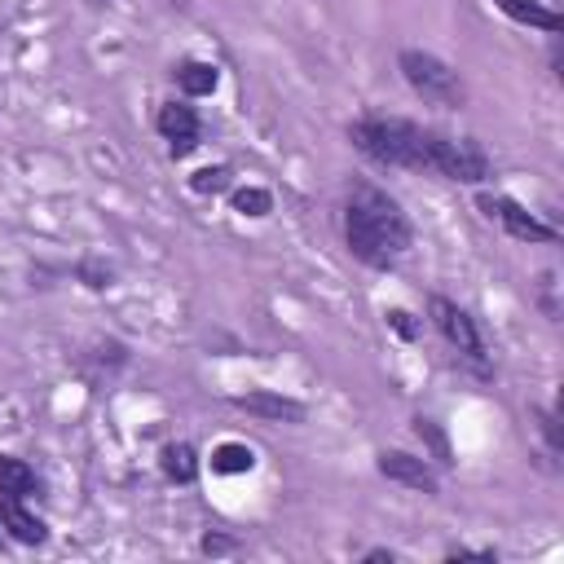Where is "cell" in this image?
<instances>
[{
    "label": "cell",
    "instance_id": "6da1fadb",
    "mask_svg": "<svg viewBox=\"0 0 564 564\" xmlns=\"http://www.w3.org/2000/svg\"><path fill=\"white\" fill-rule=\"evenodd\" d=\"M348 141L370 154L375 163L388 167H414V172H436L449 181H485L489 176V159L476 141H458V137H441L432 128H419L410 119H392V115H375V119H357L348 128Z\"/></svg>",
    "mask_w": 564,
    "mask_h": 564
},
{
    "label": "cell",
    "instance_id": "d6986e66",
    "mask_svg": "<svg viewBox=\"0 0 564 564\" xmlns=\"http://www.w3.org/2000/svg\"><path fill=\"white\" fill-rule=\"evenodd\" d=\"M533 419L542 423V432H546L551 449H560V427H555V414H551V410H538V405H533Z\"/></svg>",
    "mask_w": 564,
    "mask_h": 564
},
{
    "label": "cell",
    "instance_id": "52a82bcc",
    "mask_svg": "<svg viewBox=\"0 0 564 564\" xmlns=\"http://www.w3.org/2000/svg\"><path fill=\"white\" fill-rule=\"evenodd\" d=\"M234 405L256 419H269V423H304V414H308L304 401L282 397V392H242V397H234Z\"/></svg>",
    "mask_w": 564,
    "mask_h": 564
},
{
    "label": "cell",
    "instance_id": "5b68a950",
    "mask_svg": "<svg viewBox=\"0 0 564 564\" xmlns=\"http://www.w3.org/2000/svg\"><path fill=\"white\" fill-rule=\"evenodd\" d=\"M427 313H432V322H436V330L458 348V352H467L471 361H480L485 357V344H480V330H476V322L454 304V300H445V295H432L427 300Z\"/></svg>",
    "mask_w": 564,
    "mask_h": 564
},
{
    "label": "cell",
    "instance_id": "9c48e42d",
    "mask_svg": "<svg viewBox=\"0 0 564 564\" xmlns=\"http://www.w3.org/2000/svg\"><path fill=\"white\" fill-rule=\"evenodd\" d=\"M0 520H4V529L18 538V542H26V546H40L44 538H48V529H44V520H35L18 498H9V494H0Z\"/></svg>",
    "mask_w": 564,
    "mask_h": 564
},
{
    "label": "cell",
    "instance_id": "277c9868",
    "mask_svg": "<svg viewBox=\"0 0 564 564\" xmlns=\"http://www.w3.org/2000/svg\"><path fill=\"white\" fill-rule=\"evenodd\" d=\"M476 203H480V212H485L489 220H498V225H502L511 238H520V242H555V238H560L551 225H542L529 207H520V203L507 198V194H480Z\"/></svg>",
    "mask_w": 564,
    "mask_h": 564
},
{
    "label": "cell",
    "instance_id": "30bf717a",
    "mask_svg": "<svg viewBox=\"0 0 564 564\" xmlns=\"http://www.w3.org/2000/svg\"><path fill=\"white\" fill-rule=\"evenodd\" d=\"M511 22H520V26H538V31H560L564 26V18L555 13V9H546L542 0H494Z\"/></svg>",
    "mask_w": 564,
    "mask_h": 564
},
{
    "label": "cell",
    "instance_id": "2e32d148",
    "mask_svg": "<svg viewBox=\"0 0 564 564\" xmlns=\"http://www.w3.org/2000/svg\"><path fill=\"white\" fill-rule=\"evenodd\" d=\"M414 432H419V436H423V441L436 449V463H445V467L454 463V458H449V441H445V432H441L432 419H414Z\"/></svg>",
    "mask_w": 564,
    "mask_h": 564
},
{
    "label": "cell",
    "instance_id": "ffe728a7",
    "mask_svg": "<svg viewBox=\"0 0 564 564\" xmlns=\"http://www.w3.org/2000/svg\"><path fill=\"white\" fill-rule=\"evenodd\" d=\"M203 551H207V555H225V551H234V542H229V538L207 533V538H203Z\"/></svg>",
    "mask_w": 564,
    "mask_h": 564
},
{
    "label": "cell",
    "instance_id": "8fae6325",
    "mask_svg": "<svg viewBox=\"0 0 564 564\" xmlns=\"http://www.w3.org/2000/svg\"><path fill=\"white\" fill-rule=\"evenodd\" d=\"M0 494H9V498L35 494V471L13 454H0Z\"/></svg>",
    "mask_w": 564,
    "mask_h": 564
},
{
    "label": "cell",
    "instance_id": "9a60e30c",
    "mask_svg": "<svg viewBox=\"0 0 564 564\" xmlns=\"http://www.w3.org/2000/svg\"><path fill=\"white\" fill-rule=\"evenodd\" d=\"M269 207H273L269 189H256V185L234 189V212H242V216H269Z\"/></svg>",
    "mask_w": 564,
    "mask_h": 564
},
{
    "label": "cell",
    "instance_id": "5bb4252c",
    "mask_svg": "<svg viewBox=\"0 0 564 564\" xmlns=\"http://www.w3.org/2000/svg\"><path fill=\"white\" fill-rule=\"evenodd\" d=\"M212 467H216V471H251V467H256V454H251L247 445H238V441H225V445H216Z\"/></svg>",
    "mask_w": 564,
    "mask_h": 564
},
{
    "label": "cell",
    "instance_id": "7a4b0ae2",
    "mask_svg": "<svg viewBox=\"0 0 564 564\" xmlns=\"http://www.w3.org/2000/svg\"><path fill=\"white\" fill-rule=\"evenodd\" d=\"M344 238L348 251L370 264V269H392L405 251H410V220L397 207V198H388L379 185L357 181L348 189V207H344Z\"/></svg>",
    "mask_w": 564,
    "mask_h": 564
},
{
    "label": "cell",
    "instance_id": "8992f818",
    "mask_svg": "<svg viewBox=\"0 0 564 564\" xmlns=\"http://www.w3.org/2000/svg\"><path fill=\"white\" fill-rule=\"evenodd\" d=\"M379 471H383L388 480L405 485V489H419V494H436V489H441L436 471H432L423 458L405 454V449H383V454H379Z\"/></svg>",
    "mask_w": 564,
    "mask_h": 564
},
{
    "label": "cell",
    "instance_id": "ba28073f",
    "mask_svg": "<svg viewBox=\"0 0 564 564\" xmlns=\"http://www.w3.org/2000/svg\"><path fill=\"white\" fill-rule=\"evenodd\" d=\"M159 132L172 141V154L176 159H185L194 145H198V115L189 110V106H176V101H167V106H159Z\"/></svg>",
    "mask_w": 564,
    "mask_h": 564
},
{
    "label": "cell",
    "instance_id": "4fadbf2b",
    "mask_svg": "<svg viewBox=\"0 0 564 564\" xmlns=\"http://www.w3.org/2000/svg\"><path fill=\"white\" fill-rule=\"evenodd\" d=\"M163 471H167V480H181V485H189L194 480V471H198V463H194V449L181 441V445H167L163 449Z\"/></svg>",
    "mask_w": 564,
    "mask_h": 564
},
{
    "label": "cell",
    "instance_id": "44dd1931",
    "mask_svg": "<svg viewBox=\"0 0 564 564\" xmlns=\"http://www.w3.org/2000/svg\"><path fill=\"white\" fill-rule=\"evenodd\" d=\"M88 4H106V0H88Z\"/></svg>",
    "mask_w": 564,
    "mask_h": 564
},
{
    "label": "cell",
    "instance_id": "3957f363",
    "mask_svg": "<svg viewBox=\"0 0 564 564\" xmlns=\"http://www.w3.org/2000/svg\"><path fill=\"white\" fill-rule=\"evenodd\" d=\"M397 66H401L405 84H410L423 101L445 106V110H454V106H463V101H467V88H463L458 70H449L436 53H427V48H401Z\"/></svg>",
    "mask_w": 564,
    "mask_h": 564
},
{
    "label": "cell",
    "instance_id": "e0dca14e",
    "mask_svg": "<svg viewBox=\"0 0 564 564\" xmlns=\"http://www.w3.org/2000/svg\"><path fill=\"white\" fill-rule=\"evenodd\" d=\"M198 194H220L225 185H229V167H203V172H194V181H189Z\"/></svg>",
    "mask_w": 564,
    "mask_h": 564
},
{
    "label": "cell",
    "instance_id": "ac0fdd59",
    "mask_svg": "<svg viewBox=\"0 0 564 564\" xmlns=\"http://www.w3.org/2000/svg\"><path fill=\"white\" fill-rule=\"evenodd\" d=\"M388 326H397V335H401V339H414V335H419V326L410 322V313H405V308H392V313H388Z\"/></svg>",
    "mask_w": 564,
    "mask_h": 564
},
{
    "label": "cell",
    "instance_id": "7c38bea8",
    "mask_svg": "<svg viewBox=\"0 0 564 564\" xmlns=\"http://www.w3.org/2000/svg\"><path fill=\"white\" fill-rule=\"evenodd\" d=\"M176 84H181V93H189V97H207V93L216 88V66H212V62H181Z\"/></svg>",
    "mask_w": 564,
    "mask_h": 564
}]
</instances>
